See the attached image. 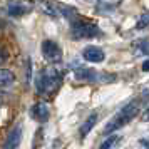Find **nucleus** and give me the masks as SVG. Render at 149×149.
Wrapping results in <instances>:
<instances>
[{
  "label": "nucleus",
  "instance_id": "19",
  "mask_svg": "<svg viewBox=\"0 0 149 149\" xmlns=\"http://www.w3.org/2000/svg\"><path fill=\"white\" fill-rule=\"evenodd\" d=\"M142 70L144 72H149V59H146V61L142 62Z\"/></svg>",
  "mask_w": 149,
  "mask_h": 149
},
{
  "label": "nucleus",
  "instance_id": "14",
  "mask_svg": "<svg viewBox=\"0 0 149 149\" xmlns=\"http://www.w3.org/2000/svg\"><path fill=\"white\" fill-rule=\"evenodd\" d=\"M134 55H149V40H141L134 45Z\"/></svg>",
  "mask_w": 149,
  "mask_h": 149
},
{
  "label": "nucleus",
  "instance_id": "7",
  "mask_svg": "<svg viewBox=\"0 0 149 149\" xmlns=\"http://www.w3.org/2000/svg\"><path fill=\"white\" fill-rule=\"evenodd\" d=\"M82 57H84V61L87 62H92V64H99L106 59V54H104V50L101 47H97V45H89L82 50Z\"/></svg>",
  "mask_w": 149,
  "mask_h": 149
},
{
  "label": "nucleus",
  "instance_id": "8",
  "mask_svg": "<svg viewBox=\"0 0 149 149\" xmlns=\"http://www.w3.org/2000/svg\"><path fill=\"white\" fill-rule=\"evenodd\" d=\"M30 3H24V2H10L7 3V14L10 17H20L24 14H29L30 10Z\"/></svg>",
  "mask_w": 149,
  "mask_h": 149
},
{
  "label": "nucleus",
  "instance_id": "12",
  "mask_svg": "<svg viewBox=\"0 0 149 149\" xmlns=\"http://www.w3.org/2000/svg\"><path fill=\"white\" fill-rule=\"evenodd\" d=\"M15 81V75L12 70H7V69H2L0 72V84H2V89H7L8 86H12Z\"/></svg>",
  "mask_w": 149,
  "mask_h": 149
},
{
  "label": "nucleus",
  "instance_id": "20",
  "mask_svg": "<svg viewBox=\"0 0 149 149\" xmlns=\"http://www.w3.org/2000/svg\"><path fill=\"white\" fill-rule=\"evenodd\" d=\"M142 121H146V122H149V107L144 111V114H142Z\"/></svg>",
  "mask_w": 149,
  "mask_h": 149
},
{
  "label": "nucleus",
  "instance_id": "3",
  "mask_svg": "<svg viewBox=\"0 0 149 149\" xmlns=\"http://www.w3.org/2000/svg\"><path fill=\"white\" fill-rule=\"evenodd\" d=\"M102 30L99 25H95L92 22L87 20H74L70 24V37L74 40H82V39H94L97 35H101Z\"/></svg>",
  "mask_w": 149,
  "mask_h": 149
},
{
  "label": "nucleus",
  "instance_id": "6",
  "mask_svg": "<svg viewBox=\"0 0 149 149\" xmlns=\"http://www.w3.org/2000/svg\"><path fill=\"white\" fill-rule=\"evenodd\" d=\"M22 132H24L22 124H17V126H14V127L8 131V134H7V137H5V142H3L2 149H17L19 146H20Z\"/></svg>",
  "mask_w": 149,
  "mask_h": 149
},
{
  "label": "nucleus",
  "instance_id": "4",
  "mask_svg": "<svg viewBox=\"0 0 149 149\" xmlns=\"http://www.w3.org/2000/svg\"><path fill=\"white\" fill-rule=\"evenodd\" d=\"M75 77L79 81H86V82H106V81H114L116 79V75L97 72L95 69H91V67H79L75 70Z\"/></svg>",
  "mask_w": 149,
  "mask_h": 149
},
{
  "label": "nucleus",
  "instance_id": "2",
  "mask_svg": "<svg viewBox=\"0 0 149 149\" xmlns=\"http://www.w3.org/2000/svg\"><path fill=\"white\" fill-rule=\"evenodd\" d=\"M61 84H62L61 72L55 67H45L44 70H40V74L37 77L35 87H37V92L40 95H49L61 87Z\"/></svg>",
  "mask_w": 149,
  "mask_h": 149
},
{
  "label": "nucleus",
  "instance_id": "18",
  "mask_svg": "<svg viewBox=\"0 0 149 149\" xmlns=\"http://www.w3.org/2000/svg\"><path fill=\"white\" fill-rule=\"evenodd\" d=\"M139 144L142 146V149H149V141H148V139H141Z\"/></svg>",
  "mask_w": 149,
  "mask_h": 149
},
{
  "label": "nucleus",
  "instance_id": "17",
  "mask_svg": "<svg viewBox=\"0 0 149 149\" xmlns=\"http://www.w3.org/2000/svg\"><path fill=\"white\" fill-rule=\"evenodd\" d=\"M24 72H25V82H30V81H32V61H30V57L25 59V67H24Z\"/></svg>",
  "mask_w": 149,
  "mask_h": 149
},
{
  "label": "nucleus",
  "instance_id": "5",
  "mask_svg": "<svg viewBox=\"0 0 149 149\" xmlns=\"http://www.w3.org/2000/svg\"><path fill=\"white\" fill-rule=\"evenodd\" d=\"M42 55L44 59L50 64H59L62 62V49L54 40H44L42 42Z\"/></svg>",
  "mask_w": 149,
  "mask_h": 149
},
{
  "label": "nucleus",
  "instance_id": "1",
  "mask_svg": "<svg viewBox=\"0 0 149 149\" xmlns=\"http://www.w3.org/2000/svg\"><path fill=\"white\" fill-rule=\"evenodd\" d=\"M142 92H144V94H142L139 99H134V101L127 102L126 106H122V109L117 112V114H114V117H112V119L107 122V126L104 127V134L111 136L112 132H116V131H119L121 127H124L127 122H131L136 116L139 114L141 104L149 99V94H146L148 91H142Z\"/></svg>",
  "mask_w": 149,
  "mask_h": 149
},
{
  "label": "nucleus",
  "instance_id": "9",
  "mask_svg": "<svg viewBox=\"0 0 149 149\" xmlns=\"http://www.w3.org/2000/svg\"><path fill=\"white\" fill-rule=\"evenodd\" d=\"M32 116H34L37 121L40 122H45L49 119V116H50V109L45 102H37L34 104V107H32Z\"/></svg>",
  "mask_w": 149,
  "mask_h": 149
},
{
  "label": "nucleus",
  "instance_id": "11",
  "mask_svg": "<svg viewBox=\"0 0 149 149\" xmlns=\"http://www.w3.org/2000/svg\"><path fill=\"white\" fill-rule=\"evenodd\" d=\"M121 3L119 2H109V0H102V2H97L95 3V10L99 14H112L116 12V8L119 7Z\"/></svg>",
  "mask_w": 149,
  "mask_h": 149
},
{
  "label": "nucleus",
  "instance_id": "15",
  "mask_svg": "<svg viewBox=\"0 0 149 149\" xmlns=\"http://www.w3.org/2000/svg\"><path fill=\"white\" fill-rule=\"evenodd\" d=\"M40 7L45 10V14L47 15H52V17H57L59 15V3H49V2H44V3H40Z\"/></svg>",
  "mask_w": 149,
  "mask_h": 149
},
{
  "label": "nucleus",
  "instance_id": "16",
  "mask_svg": "<svg viewBox=\"0 0 149 149\" xmlns=\"http://www.w3.org/2000/svg\"><path fill=\"white\" fill-rule=\"evenodd\" d=\"M146 27H149V12H144L142 15H139L137 24H136V29H146Z\"/></svg>",
  "mask_w": 149,
  "mask_h": 149
},
{
  "label": "nucleus",
  "instance_id": "10",
  "mask_svg": "<svg viewBox=\"0 0 149 149\" xmlns=\"http://www.w3.org/2000/svg\"><path fill=\"white\" fill-rule=\"evenodd\" d=\"M95 122H97V114L92 112V114L84 121V124L79 127V137H81V139H86V136H87L89 132H91V129L95 126Z\"/></svg>",
  "mask_w": 149,
  "mask_h": 149
},
{
  "label": "nucleus",
  "instance_id": "13",
  "mask_svg": "<svg viewBox=\"0 0 149 149\" xmlns=\"http://www.w3.org/2000/svg\"><path fill=\"white\" fill-rule=\"evenodd\" d=\"M119 141H121V136L119 134H111V136L106 137V141L101 142L99 149H114V146L119 144Z\"/></svg>",
  "mask_w": 149,
  "mask_h": 149
}]
</instances>
